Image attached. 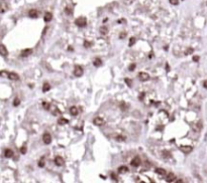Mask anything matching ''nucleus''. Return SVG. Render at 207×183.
<instances>
[{
	"label": "nucleus",
	"mask_w": 207,
	"mask_h": 183,
	"mask_svg": "<svg viewBox=\"0 0 207 183\" xmlns=\"http://www.w3.org/2000/svg\"><path fill=\"white\" fill-rule=\"evenodd\" d=\"M75 24L79 27H85L87 25V19L85 17H78L75 20Z\"/></svg>",
	"instance_id": "f257e3e1"
},
{
	"label": "nucleus",
	"mask_w": 207,
	"mask_h": 183,
	"mask_svg": "<svg viewBox=\"0 0 207 183\" xmlns=\"http://www.w3.org/2000/svg\"><path fill=\"white\" fill-rule=\"evenodd\" d=\"M137 77H138V80L142 81H146L150 80V74L146 73V72H145V71H140V72H138Z\"/></svg>",
	"instance_id": "f03ea898"
},
{
	"label": "nucleus",
	"mask_w": 207,
	"mask_h": 183,
	"mask_svg": "<svg viewBox=\"0 0 207 183\" xmlns=\"http://www.w3.org/2000/svg\"><path fill=\"white\" fill-rule=\"evenodd\" d=\"M142 164V161H140V158L139 157H134V159H132L130 161V165L132 166V167H138V166Z\"/></svg>",
	"instance_id": "7ed1b4c3"
},
{
	"label": "nucleus",
	"mask_w": 207,
	"mask_h": 183,
	"mask_svg": "<svg viewBox=\"0 0 207 183\" xmlns=\"http://www.w3.org/2000/svg\"><path fill=\"white\" fill-rule=\"evenodd\" d=\"M180 150L183 152V153H185V154H189V153H191L192 152V150H193V148L191 147V146H185V145H182V146H180Z\"/></svg>",
	"instance_id": "20e7f679"
},
{
	"label": "nucleus",
	"mask_w": 207,
	"mask_h": 183,
	"mask_svg": "<svg viewBox=\"0 0 207 183\" xmlns=\"http://www.w3.org/2000/svg\"><path fill=\"white\" fill-rule=\"evenodd\" d=\"M43 141H44V143L45 144H49L52 142V136L49 133H45V134L43 135Z\"/></svg>",
	"instance_id": "39448f33"
},
{
	"label": "nucleus",
	"mask_w": 207,
	"mask_h": 183,
	"mask_svg": "<svg viewBox=\"0 0 207 183\" xmlns=\"http://www.w3.org/2000/svg\"><path fill=\"white\" fill-rule=\"evenodd\" d=\"M83 74V69L80 65H76L75 69H74V76L75 77H81Z\"/></svg>",
	"instance_id": "423d86ee"
},
{
	"label": "nucleus",
	"mask_w": 207,
	"mask_h": 183,
	"mask_svg": "<svg viewBox=\"0 0 207 183\" xmlns=\"http://www.w3.org/2000/svg\"><path fill=\"white\" fill-rule=\"evenodd\" d=\"M93 124L95 125V126H102V125L105 124V121L100 117H96L93 120Z\"/></svg>",
	"instance_id": "0eeeda50"
},
{
	"label": "nucleus",
	"mask_w": 207,
	"mask_h": 183,
	"mask_svg": "<svg viewBox=\"0 0 207 183\" xmlns=\"http://www.w3.org/2000/svg\"><path fill=\"white\" fill-rule=\"evenodd\" d=\"M55 164L58 165V166H63L65 164V160H64V158L61 157V156H57L55 158Z\"/></svg>",
	"instance_id": "6e6552de"
},
{
	"label": "nucleus",
	"mask_w": 207,
	"mask_h": 183,
	"mask_svg": "<svg viewBox=\"0 0 207 183\" xmlns=\"http://www.w3.org/2000/svg\"><path fill=\"white\" fill-rule=\"evenodd\" d=\"M166 180H167V182H174V181L177 180V178H176V175H175V174L172 173V172H170V173H168Z\"/></svg>",
	"instance_id": "1a4fd4ad"
},
{
	"label": "nucleus",
	"mask_w": 207,
	"mask_h": 183,
	"mask_svg": "<svg viewBox=\"0 0 207 183\" xmlns=\"http://www.w3.org/2000/svg\"><path fill=\"white\" fill-rule=\"evenodd\" d=\"M28 16L31 18H37L38 17V11L37 9H30L28 11Z\"/></svg>",
	"instance_id": "9d476101"
},
{
	"label": "nucleus",
	"mask_w": 207,
	"mask_h": 183,
	"mask_svg": "<svg viewBox=\"0 0 207 183\" xmlns=\"http://www.w3.org/2000/svg\"><path fill=\"white\" fill-rule=\"evenodd\" d=\"M32 53V49L31 48H26V49H23L21 51V56L22 57H27Z\"/></svg>",
	"instance_id": "9b49d317"
},
{
	"label": "nucleus",
	"mask_w": 207,
	"mask_h": 183,
	"mask_svg": "<svg viewBox=\"0 0 207 183\" xmlns=\"http://www.w3.org/2000/svg\"><path fill=\"white\" fill-rule=\"evenodd\" d=\"M8 79L11 81H17L19 79V77H18V74L15 72H9L8 73Z\"/></svg>",
	"instance_id": "f8f14e48"
},
{
	"label": "nucleus",
	"mask_w": 207,
	"mask_h": 183,
	"mask_svg": "<svg viewBox=\"0 0 207 183\" xmlns=\"http://www.w3.org/2000/svg\"><path fill=\"white\" fill-rule=\"evenodd\" d=\"M0 53H1L2 56H6L7 53H8V51H7V48L5 47L4 44H1V45H0Z\"/></svg>",
	"instance_id": "ddd939ff"
},
{
	"label": "nucleus",
	"mask_w": 207,
	"mask_h": 183,
	"mask_svg": "<svg viewBox=\"0 0 207 183\" xmlns=\"http://www.w3.org/2000/svg\"><path fill=\"white\" fill-rule=\"evenodd\" d=\"M52 18H53V14H52L51 12H47V13L45 14V16H44V20H45L46 22L51 21Z\"/></svg>",
	"instance_id": "4468645a"
},
{
	"label": "nucleus",
	"mask_w": 207,
	"mask_h": 183,
	"mask_svg": "<svg viewBox=\"0 0 207 183\" xmlns=\"http://www.w3.org/2000/svg\"><path fill=\"white\" fill-rule=\"evenodd\" d=\"M70 113H71V115H72V116H77V115H78V113H79L78 108H77V107H75V106L71 107V108H70Z\"/></svg>",
	"instance_id": "2eb2a0df"
},
{
	"label": "nucleus",
	"mask_w": 207,
	"mask_h": 183,
	"mask_svg": "<svg viewBox=\"0 0 207 183\" xmlns=\"http://www.w3.org/2000/svg\"><path fill=\"white\" fill-rule=\"evenodd\" d=\"M4 156L6 158H11L13 156V151L11 150V149H6L5 152H4Z\"/></svg>",
	"instance_id": "dca6fc26"
},
{
	"label": "nucleus",
	"mask_w": 207,
	"mask_h": 183,
	"mask_svg": "<svg viewBox=\"0 0 207 183\" xmlns=\"http://www.w3.org/2000/svg\"><path fill=\"white\" fill-rule=\"evenodd\" d=\"M156 173L159 174V175H162V176H164V175H166V174H167L166 170L163 169V168H157V169H156Z\"/></svg>",
	"instance_id": "f3484780"
},
{
	"label": "nucleus",
	"mask_w": 207,
	"mask_h": 183,
	"mask_svg": "<svg viewBox=\"0 0 207 183\" xmlns=\"http://www.w3.org/2000/svg\"><path fill=\"white\" fill-rule=\"evenodd\" d=\"M93 64H94V66H96V68H99V66L102 65V61L100 59H95L94 61H93Z\"/></svg>",
	"instance_id": "a211bd4d"
},
{
	"label": "nucleus",
	"mask_w": 207,
	"mask_h": 183,
	"mask_svg": "<svg viewBox=\"0 0 207 183\" xmlns=\"http://www.w3.org/2000/svg\"><path fill=\"white\" fill-rule=\"evenodd\" d=\"M201 128H202V123H201V122H198L197 124H195L194 126H193V129L196 130L197 132H199V131L201 130Z\"/></svg>",
	"instance_id": "6ab92c4d"
},
{
	"label": "nucleus",
	"mask_w": 207,
	"mask_h": 183,
	"mask_svg": "<svg viewBox=\"0 0 207 183\" xmlns=\"http://www.w3.org/2000/svg\"><path fill=\"white\" fill-rule=\"evenodd\" d=\"M99 31H100L101 34L105 35V34H107V33H108V28H107L106 26H101L100 28H99Z\"/></svg>",
	"instance_id": "aec40b11"
},
{
	"label": "nucleus",
	"mask_w": 207,
	"mask_h": 183,
	"mask_svg": "<svg viewBox=\"0 0 207 183\" xmlns=\"http://www.w3.org/2000/svg\"><path fill=\"white\" fill-rule=\"evenodd\" d=\"M51 89V86H49V82H45L44 86H43V92L44 93H47V92H49V90Z\"/></svg>",
	"instance_id": "412c9836"
},
{
	"label": "nucleus",
	"mask_w": 207,
	"mask_h": 183,
	"mask_svg": "<svg viewBox=\"0 0 207 183\" xmlns=\"http://www.w3.org/2000/svg\"><path fill=\"white\" fill-rule=\"evenodd\" d=\"M118 172L119 173H126V172H128V168L126 167V166H120V167L118 168Z\"/></svg>",
	"instance_id": "4be33fe9"
},
{
	"label": "nucleus",
	"mask_w": 207,
	"mask_h": 183,
	"mask_svg": "<svg viewBox=\"0 0 207 183\" xmlns=\"http://www.w3.org/2000/svg\"><path fill=\"white\" fill-rule=\"evenodd\" d=\"M68 123H69V120L65 119V118H60L59 120H58V124H60V125H66Z\"/></svg>",
	"instance_id": "5701e85b"
},
{
	"label": "nucleus",
	"mask_w": 207,
	"mask_h": 183,
	"mask_svg": "<svg viewBox=\"0 0 207 183\" xmlns=\"http://www.w3.org/2000/svg\"><path fill=\"white\" fill-rule=\"evenodd\" d=\"M135 41H136V38H135V37H134V36L130 37V38H129V43H128V45H129V46H132V45L135 43Z\"/></svg>",
	"instance_id": "b1692460"
},
{
	"label": "nucleus",
	"mask_w": 207,
	"mask_h": 183,
	"mask_svg": "<svg viewBox=\"0 0 207 183\" xmlns=\"http://www.w3.org/2000/svg\"><path fill=\"white\" fill-rule=\"evenodd\" d=\"M193 51H194V49L192 48V47H188L186 51H185V55H189V54H191V53H193Z\"/></svg>",
	"instance_id": "393cba45"
},
{
	"label": "nucleus",
	"mask_w": 207,
	"mask_h": 183,
	"mask_svg": "<svg viewBox=\"0 0 207 183\" xmlns=\"http://www.w3.org/2000/svg\"><path fill=\"white\" fill-rule=\"evenodd\" d=\"M19 104H20V100L18 98H15L14 101H13V106L14 107H17V106H19Z\"/></svg>",
	"instance_id": "a878e982"
},
{
	"label": "nucleus",
	"mask_w": 207,
	"mask_h": 183,
	"mask_svg": "<svg viewBox=\"0 0 207 183\" xmlns=\"http://www.w3.org/2000/svg\"><path fill=\"white\" fill-rule=\"evenodd\" d=\"M38 166L39 167H44L45 166V157H41V159L38 162Z\"/></svg>",
	"instance_id": "bb28decb"
},
{
	"label": "nucleus",
	"mask_w": 207,
	"mask_h": 183,
	"mask_svg": "<svg viewBox=\"0 0 207 183\" xmlns=\"http://www.w3.org/2000/svg\"><path fill=\"white\" fill-rule=\"evenodd\" d=\"M122 2L125 4V5H130L134 2V0H122Z\"/></svg>",
	"instance_id": "cd10ccee"
},
{
	"label": "nucleus",
	"mask_w": 207,
	"mask_h": 183,
	"mask_svg": "<svg viewBox=\"0 0 207 183\" xmlns=\"http://www.w3.org/2000/svg\"><path fill=\"white\" fill-rule=\"evenodd\" d=\"M43 107L45 108L46 110H51V108H49V107H51V105H49V103H46V102H44V103H43Z\"/></svg>",
	"instance_id": "c85d7f7f"
},
{
	"label": "nucleus",
	"mask_w": 207,
	"mask_h": 183,
	"mask_svg": "<svg viewBox=\"0 0 207 183\" xmlns=\"http://www.w3.org/2000/svg\"><path fill=\"white\" fill-rule=\"evenodd\" d=\"M111 178H112V180H114L115 182H118V177H117V175L115 173H111Z\"/></svg>",
	"instance_id": "c756f323"
},
{
	"label": "nucleus",
	"mask_w": 207,
	"mask_h": 183,
	"mask_svg": "<svg viewBox=\"0 0 207 183\" xmlns=\"http://www.w3.org/2000/svg\"><path fill=\"white\" fill-rule=\"evenodd\" d=\"M91 45H92V42H90V41H88V40H85V41H84V46H85L86 48L90 47Z\"/></svg>",
	"instance_id": "7c9ffc66"
},
{
	"label": "nucleus",
	"mask_w": 207,
	"mask_h": 183,
	"mask_svg": "<svg viewBox=\"0 0 207 183\" xmlns=\"http://www.w3.org/2000/svg\"><path fill=\"white\" fill-rule=\"evenodd\" d=\"M124 81L126 82V85H127L128 87H131V85H132V81H131L130 79H127V78H126L125 80H124Z\"/></svg>",
	"instance_id": "2f4dec72"
},
{
	"label": "nucleus",
	"mask_w": 207,
	"mask_h": 183,
	"mask_svg": "<svg viewBox=\"0 0 207 183\" xmlns=\"http://www.w3.org/2000/svg\"><path fill=\"white\" fill-rule=\"evenodd\" d=\"M52 112H53V114H54L55 116H57V115H59V114H61V112L59 111V109H57V108H55V107H54V110H53Z\"/></svg>",
	"instance_id": "473e14b6"
},
{
	"label": "nucleus",
	"mask_w": 207,
	"mask_h": 183,
	"mask_svg": "<svg viewBox=\"0 0 207 183\" xmlns=\"http://www.w3.org/2000/svg\"><path fill=\"white\" fill-rule=\"evenodd\" d=\"M135 66H136V64H135V63H132V64H130V65H129L128 70H129L130 71H134L135 70Z\"/></svg>",
	"instance_id": "72a5a7b5"
},
{
	"label": "nucleus",
	"mask_w": 207,
	"mask_h": 183,
	"mask_svg": "<svg viewBox=\"0 0 207 183\" xmlns=\"http://www.w3.org/2000/svg\"><path fill=\"white\" fill-rule=\"evenodd\" d=\"M169 2L172 5H178L179 4V0H169Z\"/></svg>",
	"instance_id": "f704fd0d"
},
{
	"label": "nucleus",
	"mask_w": 207,
	"mask_h": 183,
	"mask_svg": "<svg viewBox=\"0 0 207 183\" xmlns=\"http://www.w3.org/2000/svg\"><path fill=\"white\" fill-rule=\"evenodd\" d=\"M8 73H9V72H7L5 71H0V76H1V77H8Z\"/></svg>",
	"instance_id": "c9c22d12"
},
{
	"label": "nucleus",
	"mask_w": 207,
	"mask_h": 183,
	"mask_svg": "<svg viewBox=\"0 0 207 183\" xmlns=\"http://www.w3.org/2000/svg\"><path fill=\"white\" fill-rule=\"evenodd\" d=\"M20 153H21V154H25V153H26V147H25V146H22V147L20 148Z\"/></svg>",
	"instance_id": "e433bc0d"
},
{
	"label": "nucleus",
	"mask_w": 207,
	"mask_h": 183,
	"mask_svg": "<svg viewBox=\"0 0 207 183\" xmlns=\"http://www.w3.org/2000/svg\"><path fill=\"white\" fill-rule=\"evenodd\" d=\"M120 105H122V108H121V109H122L123 111H125V110L127 109V107H128V106H127V105H126L125 103H123V102H122V103H121Z\"/></svg>",
	"instance_id": "4c0bfd02"
},
{
	"label": "nucleus",
	"mask_w": 207,
	"mask_h": 183,
	"mask_svg": "<svg viewBox=\"0 0 207 183\" xmlns=\"http://www.w3.org/2000/svg\"><path fill=\"white\" fill-rule=\"evenodd\" d=\"M199 60H200V56H199V55H195V56H193V61H194L195 62H198V61H199Z\"/></svg>",
	"instance_id": "58836bf2"
},
{
	"label": "nucleus",
	"mask_w": 207,
	"mask_h": 183,
	"mask_svg": "<svg viewBox=\"0 0 207 183\" xmlns=\"http://www.w3.org/2000/svg\"><path fill=\"white\" fill-rule=\"evenodd\" d=\"M5 5H6V4H4V3L1 5V13H4V12L6 11V6H5Z\"/></svg>",
	"instance_id": "ea45409f"
},
{
	"label": "nucleus",
	"mask_w": 207,
	"mask_h": 183,
	"mask_svg": "<svg viewBox=\"0 0 207 183\" xmlns=\"http://www.w3.org/2000/svg\"><path fill=\"white\" fill-rule=\"evenodd\" d=\"M65 12L67 13V14H69V15H70V14H72V11H71L70 8H66V9H65Z\"/></svg>",
	"instance_id": "a19ab883"
},
{
	"label": "nucleus",
	"mask_w": 207,
	"mask_h": 183,
	"mask_svg": "<svg viewBox=\"0 0 207 183\" xmlns=\"http://www.w3.org/2000/svg\"><path fill=\"white\" fill-rule=\"evenodd\" d=\"M116 139H117V141H124V137H122V136H116Z\"/></svg>",
	"instance_id": "79ce46f5"
},
{
	"label": "nucleus",
	"mask_w": 207,
	"mask_h": 183,
	"mask_svg": "<svg viewBox=\"0 0 207 183\" xmlns=\"http://www.w3.org/2000/svg\"><path fill=\"white\" fill-rule=\"evenodd\" d=\"M125 35H126V33L125 32H122V33H120V34H119V38H124V37H125Z\"/></svg>",
	"instance_id": "37998d69"
},
{
	"label": "nucleus",
	"mask_w": 207,
	"mask_h": 183,
	"mask_svg": "<svg viewBox=\"0 0 207 183\" xmlns=\"http://www.w3.org/2000/svg\"><path fill=\"white\" fill-rule=\"evenodd\" d=\"M203 87H204L205 89H207V81H203Z\"/></svg>",
	"instance_id": "c03bdc74"
},
{
	"label": "nucleus",
	"mask_w": 207,
	"mask_h": 183,
	"mask_svg": "<svg viewBox=\"0 0 207 183\" xmlns=\"http://www.w3.org/2000/svg\"><path fill=\"white\" fill-rule=\"evenodd\" d=\"M177 182H179V183H181V182H183V180H182V179H179V180H177Z\"/></svg>",
	"instance_id": "a18cd8bd"
},
{
	"label": "nucleus",
	"mask_w": 207,
	"mask_h": 183,
	"mask_svg": "<svg viewBox=\"0 0 207 183\" xmlns=\"http://www.w3.org/2000/svg\"><path fill=\"white\" fill-rule=\"evenodd\" d=\"M69 51H74V48H72V46L69 47Z\"/></svg>",
	"instance_id": "49530a36"
}]
</instances>
